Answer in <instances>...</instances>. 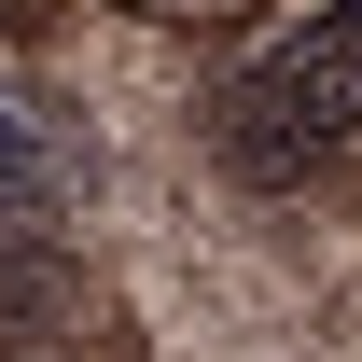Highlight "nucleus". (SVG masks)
I'll use <instances>...</instances> for the list:
<instances>
[{
  "label": "nucleus",
  "instance_id": "nucleus-1",
  "mask_svg": "<svg viewBox=\"0 0 362 362\" xmlns=\"http://www.w3.org/2000/svg\"><path fill=\"white\" fill-rule=\"evenodd\" d=\"M349 139H362V0H307L223 84V168L237 181H307Z\"/></svg>",
  "mask_w": 362,
  "mask_h": 362
},
{
  "label": "nucleus",
  "instance_id": "nucleus-2",
  "mask_svg": "<svg viewBox=\"0 0 362 362\" xmlns=\"http://www.w3.org/2000/svg\"><path fill=\"white\" fill-rule=\"evenodd\" d=\"M56 195H70V139H56V112L28 84H0V223H28Z\"/></svg>",
  "mask_w": 362,
  "mask_h": 362
}]
</instances>
